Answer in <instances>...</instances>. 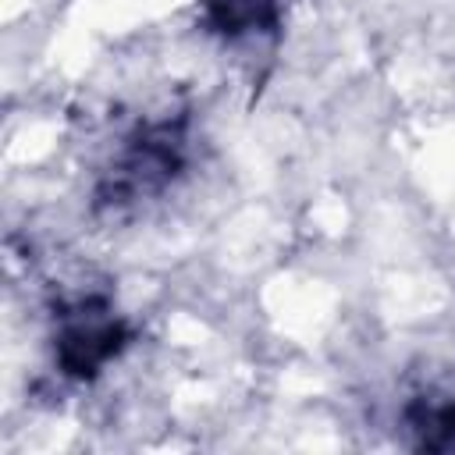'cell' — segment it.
<instances>
[{"mask_svg": "<svg viewBox=\"0 0 455 455\" xmlns=\"http://www.w3.org/2000/svg\"><path fill=\"white\" fill-rule=\"evenodd\" d=\"M128 345V327L110 313L103 299H78L60 313L57 327V363L60 373L75 380L96 377Z\"/></svg>", "mask_w": 455, "mask_h": 455, "instance_id": "obj_2", "label": "cell"}, {"mask_svg": "<svg viewBox=\"0 0 455 455\" xmlns=\"http://www.w3.org/2000/svg\"><path fill=\"white\" fill-rule=\"evenodd\" d=\"M409 427L419 434L423 448L434 451H455V395L437 398V395H423L409 405Z\"/></svg>", "mask_w": 455, "mask_h": 455, "instance_id": "obj_4", "label": "cell"}, {"mask_svg": "<svg viewBox=\"0 0 455 455\" xmlns=\"http://www.w3.org/2000/svg\"><path fill=\"white\" fill-rule=\"evenodd\" d=\"M206 21L228 39L270 32L277 25V0H206Z\"/></svg>", "mask_w": 455, "mask_h": 455, "instance_id": "obj_3", "label": "cell"}, {"mask_svg": "<svg viewBox=\"0 0 455 455\" xmlns=\"http://www.w3.org/2000/svg\"><path fill=\"white\" fill-rule=\"evenodd\" d=\"M181 149H185L181 124L164 121L135 132L117 153L107 178L100 181V192H96L100 206L139 203L142 196H156L160 188H167L181 167Z\"/></svg>", "mask_w": 455, "mask_h": 455, "instance_id": "obj_1", "label": "cell"}]
</instances>
